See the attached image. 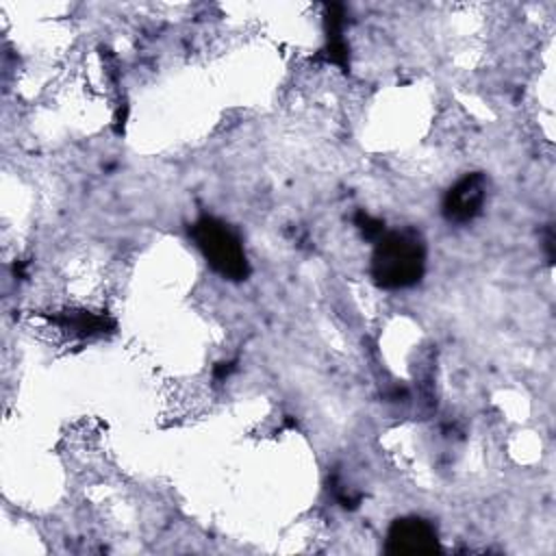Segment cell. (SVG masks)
I'll list each match as a JSON object with an SVG mask.
<instances>
[{"instance_id": "1", "label": "cell", "mask_w": 556, "mask_h": 556, "mask_svg": "<svg viewBox=\"0 0 556 556\" xmlns=\"http://www.w3.org/2000/svg\"><path fill=\"white\" fill-rule=\"evenodd\" d=\"M424 267L426 245L415 230H393L380 235L371 256V276L380 287H410L421 278Z\"/></svg>"}, {"instance_id": "2", "label": "cell", "mask_w": 556, "mask_h": 556, "mask_svg": "<svg viewBox=\"0 0 556 556\" xmlns=\"http://www.w3.org/2000/svg\"><path fill=\"white\" fill-rule=\"evenodd\" d=\"M193 239L208 265L226 278L241 280L248 276V261L239 237L219 219L202 217L193 226Z\"/></svg>"}, {"instance_id": "4", "label": "cell", "mask_w": 556, "mask_h": 556, "mask_svg": "<svg viewBox=\"0 0 556 556\" xmlns=\"http://www.w3.org/2000/svg\"><path fill=\"white\" fill-rule=\"evenodd\" d=\"M391 552L426 554L437 549V534L432 526L421 519H397L389 532Z\"/></svg>"}, {"instance_id": "3", "label": "cell", "mask_w": 556, "mask_h": 556, "mask_svg": "<svg viewBox=\"0 0 556 556\" xmlns=\"http://www.w3.org/2000/svg\"><path fill=\"white\" fill-rule=\"evenodd\" d=\"M486 198V182L482 174H467L443 198V215L454 224H467L480 215Z\"/></svg>"}]
</instances>
